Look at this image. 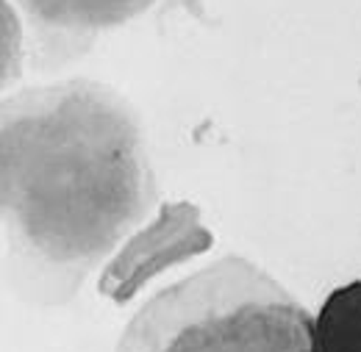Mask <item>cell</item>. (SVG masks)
Wrapping results in <instances>:
<instances>
[{"label": "cell", "mask_w": 361, "mask_h": 352, "mask_svg": "<svg viewBox=\"0 0 361 352\" xmlns=\"http://www.w3.org/2000/svg\"><path fill=\"white\" fill-rule=\"evenodd\" d=\"M139 131L106 89L70 81L37 89L3 111V203L53 258L111 247L145 208Z\"/></svg>", "instance_id": "6da1fadb"}, {"label": "cell", "mask_w": 361, "mask_h": 352, "mask_svg": "<svg viewBox=\"0 0 361 352\" xmlns=\"http://www.w3.org/2000/svg\"><path fill=\"white\" fill-rule=\"evenodd\" d=\"M117 352H314V322L262 269L226 258L153 297Z\"/></svg>", "instance_id": "7a4b0ae2"}, {"label": "cell", "mask_w": 361, "mask_h": 352, "mask_svg": "<svg viewBox=\"0 0 361 352\" xmlns=\"http://www.w3.org/2000/svg\"><path fill=\"white\" fill-rule=\"evenodd\" d=\"M39 28L61 34H94L123 25L147 11L156 0H14Z\"/></svg>", "instance_id": "3957f363"}, {"label": "cell", "mask_w": 361, "mask_h": 352, "mask_svg": "<svg viewBox=\"0 0 361 352\" xmlns=\"http://www.w3.org/2000/svg\"><path fill=\"white\" fill-rule=\"evenodd\" d=\"M314 352H361V280L325 297L314 319Z\"/></svg>", "instance_id": "277c9868"}]
</instances>
